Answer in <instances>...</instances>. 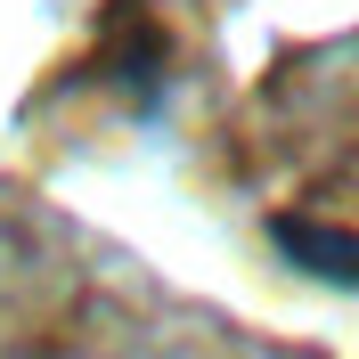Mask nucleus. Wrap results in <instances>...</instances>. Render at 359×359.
<instances>
[{"label": "nucleus", "mask_w": 359, "mask_h": 359, "mask_svg": "<svg viewBox=\"0 0 359 359\" xmlns=\"http://www.w3.org/2000/svg\"><path fill=\"white\" fill-rule=\"evenodd\" d=\"M269 245L286 253L294 269H311V278H327V286L359 294V229L311 221V212H278V221H269Z\"/></svg>", "instance_id": "obj_1"}, {"label": "nucleus", "mask_w": 359, "mask_h": 359, "mask_svg": "<svg viewBox=\"0 0 359 359\" xmlns=\"http://www.w3.org/2000/svg\"><path fill=\"white\" fill-rule=\"evenodd\" d=\"M17 359H131V351H90V343H33Z\"/></svg>", "instance_id": "obj_2"}]
</instances>
